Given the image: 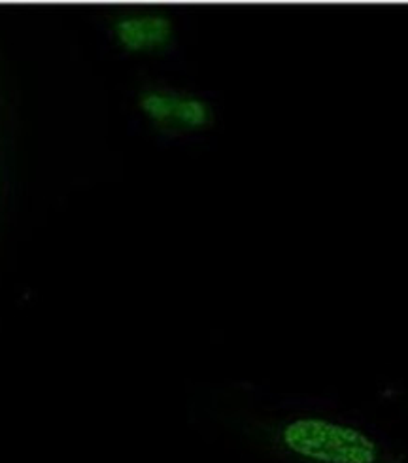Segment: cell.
<instances>
[{
    "instance_id": "6da1fadb",
    "label": "cell",
    "mask_w": 408,
    "mask_h": 463,
    "mask_svg": "<svg viewBox=\"0 0 408 463\" xmlns=\"http://www.w3.org/2000/svg\"><path fill=\"white\" fill-rule=\"evenodd\" d=\"M261 437L282 463H408V452L385 433L319 409L278 418Z\"/></svg>"
},
{
    "instance_id": "7a4b0ae2",
    "label": "cell",
    "mask_w": 408,
    "mask_h": 463,
    "mask_svg": "<svg viewBox=\"0 0 408 463\" xmlns=\"http://www.w3.org/2000/svg\"><path fill=\"white\" fill-rule=\"evenodd\" d=\"M138 109L156 129L165 133H195L213 121V110L204 99L165 86L144 88Z\"/></svg>"
},
{
    "instance_id": "3957f363",
    "label": "cell",
    "mask_w": 408,
    "mask_h": 463,
    "mask_svg": "<svg viewBox=\"0 0 408 463\" xmlns=\"http://www.w3.org/2000/svg\"><path fill=\"white\" fill-rule=\"evenodd\" d=\"M116 44L131 55L163 53L176 40L173 19L161 12L123 14L112 24Z\"/></svg>"
}]
</instances>
